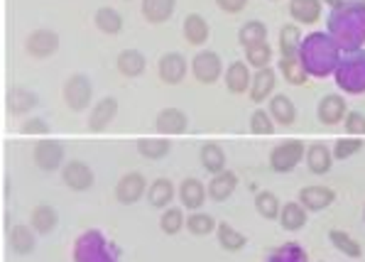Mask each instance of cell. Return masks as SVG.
<instances>
[{
  "instance_id": "1",
  "label": "cell",
  "mask_w": 365,
  "mask_h": 262,
  "mask_svg": "<svg viewBox=\"0 0 365 262\" xmlns=\"http://www.w3.org/2000/svg\"><path fill=\"white\" fill-rule=\"evenodd\" d=\"M329 35L341 47V52L363 49L365 44V0H344V5L331 10Z\"/></svg>"
},
{
  "instance_id": "2",
  "label": "cell",
  "mask_w": 365,
  "mask_h": 262,
  "mask_svg": "<svg viewBox=\"0 0 365 262\" xmlns=\"http://www.w3.org/2000/svg\"><path fill=\"white\" fill-rule=\"evenodd\" d=\"M341 47L334 42L329 32H312L302 40L299 61L304 71L314 79H327L336 71L341 61Z\"/></svg>"
},
{
  "instance_id": "3",
  "label": "cell",
  "mask_w": 365,
  "mask_h": 262,
  "mask_svg": "<svg viewBox=\"0 0 365 262\" xmlns=\"http://www.w3.org/2000/svg\"><path fill=\"white\" fill-rule=\"evenodd\" d=\"M334 79L341 91L353 93V96L365 93V49H353V52L341 54Z\"/></svg>"
},
{
  "instance_id": "4",
  "label": "cell",
  "mask_w": 365,
  "mask_h": 262,
  "mask_svg": "<svg viewBox=\"0 0 365 262\" xmlns=\"http://www.w3.org/2000/svg\"><path fill=\"white\" fill-rule=\"evenodd\" d=\"M74 262H115V245L103 238V233L91 228L74 243Z\"/></svg>"
},
{
  "instance_id": "5",
  "label": "cell",
  "mask_w": 365,
  "mask_h": 262,
  "mask_svg": "<svg viewBox=\"0 0 365 262\" xmlns=\"http://www.w3.org/2000/svg\"><path fill=\"white\" fill-rule=\"evenodd\" d=\"M307 157V147L302 140H287L269 152V167L274 172H289Z\"/></svg>"
},
{
  "instance_id": "6",
  "label": "cell",
  "mask_w": 365,
  "mask_h": 262,
  "mask_svg": "<svg viewBox=\"0 0 365 262\" xmlns=\"http://www.w3.org/2000/svg\"><path fill=\"white\" fill-rule=\"evenodd\" d=\"M91 93H93L91 81H88V76H83V74H74L64 83V101L71 110L86 108V105L91 103Z\"/></svg>"
},
{
  "instance_id": "7",
  "label": "cell",
  "mask_w": 365,
  "mask_h": 262,
  "mask_svg": "<svg viewBox=\"0 0 365 262\" xmlns=\"http://www.w3.org/2000/svg\"><path fill=\"white\" fill-rule=\"evenodd\" d=\"M192 71L196 76V81L201 83H216L218 79H221L223 74V64H221V57H218L216 52H201L196 54L194 61H192Z\"/></svg>"
},
{
  "instance_id": "8",
  "label": "cell",
  "mask_w": 365,
  "mask_h": 262,
  "mask_svg": "<svg viewBox=\"0 0 365 262\" xmlns=\"http://www.w3.org/2000/svg\"><path fill=\"white\" fill-rule=\"evenodd\" d=\"M35 164L44 172H54L64 162V145L57 140H39L32 150Z\"/></svg>"
},
{
  "instance_id": "9",
  "label": "cell",
  "mask_w": 365,
  "mask_h": 262,
  "mask_svg": "<svg viewBox=\"0 0 365 262\" xmlns=\"http://www.w3.org/2000/svg\"><path fill=\"white\" fill-rule=\"evenodd\" d=\"M61 179H64L69 189H74V192H86V189L93 187V172L86 162L74 159L61 169Z\"/></svg>"
},
{
  "instance_id": "10",
  "label": "cell",
  "mask_w": 365,
  "mask_h": 262,
  "mask_svg": "<svg viewBox=\"0 0 365 262\" xmlns=\"http://www.w3.org/2000/svg\"><path fill=\"white\" fill-rule=\"evenodd\" d=\"M145 192H148V182H145V177L138 174V172H130V174H125L120 182H118L115 199L120 204H135V201L143 199Z\"/></svg>"
},
{
  "instance_id": "11",
  "label": "cell",
  "mask_w": 365,
  "mask_h": 262,
  "mask_svg": "<svg viewBox=\"0 0 365 262\" xmlns=\"http://www.w3.org/2000/svg\"><path fill=\"white\" fill-rule=\"evenodd\" d=\"M319 113V120L324 125H339L341 120H346L348 115V108H346V98L339 96V93H331V96H324L322 103L317 108Z\"/></svg>"
},
{
  "instance_id": "12",
  "label": "cell",
  "mask_w": 365,
  "mask_h": 262,
  "mask_svg": "<svg viewBox=\"0 0 365 262\" xmlns=\"http://www.w3.org/2000/svg\"><path fill=\"white\" fill-rule=\"evenodd\" d=\"M25 47H27V52H30L32 57H39V59L52 57V54L57 52V47H59V37L54 35L52 30H35L30 37H27Z\"/></svg>"
},
{
  "instance_id": "13",
  "label": "cell",
  "mask_w": 365,
  "mask_h": 262,
  "mask_svg": "<svg viewBox=\"0 0 365 262\" xmlns=\"http://www.w3.org/2000/svg\"><path fill=\"white\" fill-rule=\"evenodd\" d=\"M334 201H336V192L329 187H304L299 192V204L304 206L307 211H314V214L329 209Z\"/></svg>"
},
{
  "instance_id": "14",
  "label": "cell",
  "mask_w": 365,
  "mask_h": 262,
  "mask_svg": "<svg viewBox=\"0 0 365 262\" xmlns=\"http://www.w3.org/2000/svg\"><path fill=\"white\" fill-rule=\"evenodd\" d=\"M118 113V101L115 98H101V101L93 105L91 115H88V127H91V132H103L106 127L113 122Z\"/></svg>"
},
{
  "instance_id": "15",
  "label": "cell",
  "mask_w": 365,
  "mask_h": 262,
  "mask_svg": "<svg viewBox=\"0 0 365 262\" xmlns=\"http://www.w3.org/2000/svg\"><path fill=\"white\" fill-rule=\"evenodd\" d=\"M187 76V59L177 52H170L160 59V79L165 83H182V79Z\"/></svg>"
},
{
  "instance_id": "16",
  "label": "cell",
  "mask_w": 365,
  "mask_h": 262,
  "mask_svg": "<svg viewBox=\"0 0 365 262\" xmlns=\"http://www.w3.org/2000/svg\"><path fill=\"white\" fill-rule=\"evenodd\" d=\"M187 125H189L187 113L179 108H165L155 118V127L160 132H167V135H179V132L187 130Z\"/></svg>"
},
{
  "instance_id": "17",
  "label": "cell",
  "mask_w": 365,
  "mask_h": 262,
  "mask_svg": "<svg viewBox=\"0 0 365 262\" xmlns=\"http://www.w3.org/2000/svg\"><path fill=\"white\" fill-rule=\"evenodd\" d=\"M274 83H277V76L269 69H257L255 76L250 81V101L252 103H262L265 98H269V93L274 91Z\"/></svg>"
},
{
  "instance_id": "18",
  "label": "cell",
  "mask_w": 365,
  "mask_h": 262,
  "mask_svg": "<svg viewBox=\"0 0 365 262\" xmlns=\"http://www.w3.org/2000/svg\"><path fill=\"white\" fill-rule=\"evenodd\" d=\"M235 187H238V174L223 169V172H218V174H213V179L209 184V197L213 201H226L235 192Z\"/></svg>"
},
{
  "instance_id": "19",
  "label": "cell",
  "mask_w": 365,
  "mask_h": 262,
  "mask_svg": "<svg viewBox=\"0 0 365 262\" xmlns=\"http://www.w3.org/2000/svg\"><path fill=\"white\" fill-rule=\"evenodd\" d=\"M331 162H334V152L324 142H314L307 150V167L312 174H327L331 169Z\"/></svg>"
},
{
  "instance_id": "20",
  "label": "cell",
  "mask_w": 365,
  "mask_h": 262,
  "mask_svg": "<svg viewBox=\"0 0 365 262\" xmlns=\"http://www.w3.org/2000/svg\"><path fill=\"white\" fill-rule=\"evenodd\" d=\"M289 13L299 25H314L322 18V0H292Z\"/></svg>"
},
{
  "instance_id": "21",
  "label": "cell",
  "mask_w": 365,
  "mask_h": 262,
  "mask_svg": "<svg viewBox=\"0 0 365 262\" xmlns=\"http://www.w3.org/2000/svg\"><path fill=\"white\" fill-rule=\"evenodd\" d=\"M302 32L297 25H284L279 32V52L284 59H299V49H302Z\"/></svg>"
},
{
  "instance_id": "22",
  "label": "cell",
  "mask_w": 365,
  "mask_h": 262,
  "mask_svg": "<svg viewBox=\"0 0 365 262\" xmlns=\"http://www.w3.org/2000/svg\"><path fill=\"white\" fill-rule=\"evenodd\" d=\"M179 199H182V204L187 206V209H201L206 201V189L204 184L199 179H184L182 187H179Z\"/></svg>"
},
{
  "instance_id": "23",
  "label": "cell",
  "mask_w": 365,
  "mask_h": 262,
  "mask_svg": "<svg viewBox=\"0 0 365 262\" xmlns=\"http://www.w3.org/2000/svg\"><path fill=\"white\" fill-rule=\"evenodd\" d=\"M250 71L245 61H233L231 66L226 69V86L231 93H243L245 88L250 86Z\"/></svg>"
},
{
  "instance_id": "24",
  "label": "cell",
  "mask_w": 365,
  "mask_h": 262,
  "mask_svg": "<svg viewBox=\"0 0 365 262\" xmlns=\"http://www.w3.org/2000/svg\"><path fill=\"white\" fill-rule=\"evenodd\" d=\"M269 115H272V120L279 122V125H292V122L297 120V108L287 96L279 93V96L269 98Z\"/></svg>"
},
{
  "instance_id": "25",
  "label": "cell",
  "mask_w": 365,
  "mask_h": 262,
  "mask_svg": "<svg viewBox=\"0 0 365 262\" xmlns=\"http://www.w3.org/2000/svg\"><path fill=\"white\" fill-rule=\"evenodd\" d=\"M174 3L177 0H143V15L148 18V22L160 25V22H167L172 18Z\"/></svg>"
},
{
  "instance_id": "26",
  "label": "cell",
  "mask_w": 365,
  "mask_h": 262,
  "mask_svg": "<svg viewBox=\"0 0 365 262\" xmlns=\"http://www.w3.org/2000/svg\"><path fill=\"white\" fill-rule=\"evenodd\" d=\"M145 66H148L145 54L138 52V49H125V52H120V57H118V69H120V74L130 76V79L143 74Z\"/></svg>"
},
{
  "instance_id": "27",
  "label": "cell",
  "mask_w": 365,
  "mask_h": 262,
  "mask_svg": "<svg viewBox=\"0 0 365 262\" xmlns=\"http://www.w3.org/2000/svg\"><path fill=\"white\" fill-rule=\"evenodd\" d=\"M37 105V96L27 88H10L8 91V110L15 115L30 113L32 108Z\"/></svg>"
},
{
  "instance_id": "28",
  "label": "cell",
  "mask_w": 365,
  "mask_h": 262,
  "mask_svg": "<svg viewBox=\"0 0 365 262\" xmlns=\"http://www.w3.org/2000/svg\"><path fill=\"white\" fill-rule=\"evenodd\" d=\"M279 223H282L287 231H299V228L307 226V209L297 201L284 204L282 211H279Z\"/></svg>"
},
{
  "instance_id": "29",
  "label": "cell",
  "mask_w": 365,
  "mask_h": 262,
  "mask_svg": "<svg viewBox=\"0 0 365 262\" xmlns=\"http://www.w3.org/2000/svg\"><path fill=\"white\" fill-rule=\"evenodd\" d=\"M238 42L243 44L245 49L255 47V44L267 42V27H265V22H260V20L245 22V25L240 27V32H238Z\"/></svg>"
},
{
  "instance_id": "30",
  "label": "cell",
  "mask_w": 365,
  "mask_h": 262,
  "mask_svg": "<svg viewBox=\"0 0 365 262\" xmlns=\"http://www.w3.org/2000/svg\"><path fill=\"white\" fill-rule=\"evenodd\" d=\"M201 164H204L206 172H213V174L226 169V152L221 150V145L206 142L204 147H201Z\"/></svg>"
},
{
  "instance_id": "31",
  "label": "cell",
  "mask_w": 365,
  "mask_h": 262,
  "mask_svg": "<svg viewBox=\"0 0 365 262\" xmlns=\"http://www.w3.org/2000/svg\"><path fill=\"white\" fill-rule=\"evenodd\" d=\"M10 248L18 255H30L35 250V228L15 226L10 231Z\"/></svg>"
},
{
  "instance_id": "32",
  "label": "cell",
  "mask_w": 365,
  "mask_h": 262,
  "mask_svg": "<svg viewBox=\"0 0 365 262\" xmlns=\"http://www.w3.org/2000/svg\"><path fill=\"white\" fill-rule=\"evenodd\" d=\"M218 231V243H221L223 250H231V253H238V250L245 248V236L240 231H235L231 223H218L216 226Z\"/></svg>"
},
{
  "instance_id": "33",
  "label": "cell",
  "mask_w": 365,
  "mask_h": 262,
  "mask_svg": "<svg viewBox=\"0 0 365 262\" xmlns=\"http://www.w3.org/2000/svg\"><path fill=\"white\" fill-rule=\"evenodd\" d=\"M184 35H187V42L189 44H204L209 40V25H206V20L201 18V15H189L187 20H184Z\"/></svg>"
},
{
  "instance_id": "34",
  "label": "cell",
  "mask_w": 365,
  "mask_h": 262,
  "mask_svg": "<svg viewBox=\"0 0 365 262\" xmlns=\"http://www.w3.org/2000/svg\"><path fill=\"white\" fill-rule=\"evenodd\" d=\"M30 223L39 236H47V233H52L54 226H57V211H54L52 206H37V209L32 211Z\"/></svg>"
},
{
  "instance_id": "35",
  "label": "cell",
  "mask_w": 365,
  "mask_h": 262,
  "mask_svg": "<svg viewBox=\"0 0 365 262\" xmlns=\"http://www.w3.org/2000/svg\"><path fill=\"white\" fill-rule=\"evenodd\" d=\"M138 150L148 159H162L172 150V142L170 137H145V140L138 142Z\"/></svg>"
},
{
  "instance_id": "36",
  "label": "cell",
  "mask_w": 365,
  "mask_h": 262,
  "mask_svg": "<svg viewBox=\"0 0 365 262\" xmlns=\"http://www.w3.org/2000/svg\"><path fill=\"white\" fill-rule=\"evenodd\" d=\"M93 22H96V27L101 32H106V35H118L123 30V15L113 8H98Z\"/></svg>"
},
{
  "instance_id": "37",
  "label": "cell",
  "mask_w": 365,
  "mask_h": 262,
  "mask_svg": "<svg viewBox=\"0 0 365 262\" xmlns=\"http://www.w3.org/2000/svg\"><path fill=\"white\" fill-rule=\"evenodd\" d=\"M148 199L155 209H165L174 199V184L170 179H155L153 187L148 189Z\"/></svg>"
},
{
  "instance_id": "38",
  "label": "cell",
  "mask_w": 365,
  "mask_h": 262,
  "mask_svg": "<svg viewBox=\"0 0 365 262\" xmlns=\"http://www.w3.org/2000/svg\"><path fill=\"white\" fill-rule=\"evenodd\" d=\"M267 262H309V255L302 245L284 243L282 248L272 250V253L267 255Z\"/></svg>"
},
{
  "instance_id": "39",
  "label": "cell",
  "mask_w": 365,
  "mask_h": 262,
  "mask_svg": "<svg viewBox=\"0 0 365 262\" xmlns=\"http://www.w3.org/2000/svg\"><path fill=\"white\" fill-rule=\"evenodd\" d=\"M329 241L334 243V248L336 250H341L344 255H348V258H361L363 255V250H361V243L356 241L353 236H348L346 231H331L329 233Z\"/></svg>"
},
{
  "instance_id": "40",
  "label": "cell",
  "mask_w": 365,
  "mask_h": 262,
  "mask_svg": "<svg viewBox=\"0 0 365 262\" xmlns=\"http://www.w3.org/2000/svg\"><path fill=\"white\" fill-rule=\"evenodd\" d=\"M279 74H284V79H287L289 83H294V86H302V83H307L309 74L304 71V66H302L299 59H279L277 64Z\"/></svg>"
},
{
  "instance_id": "41",
  "label": "cell",
  "mask_w": 365,
  "mask_h": 262,
  "mask_svg": "<svg viewBox=\"0 0 365 262\" xmlns=\"http://www.w3.org/2000/svg\"><path fill=\"white\" fill-rule=\"evenodd\" d=\"M269 61H272V47L267 42L245 49V64L255 66V69H267Z\"/></svg>"
},
{
  "instance_id": "42",
  "label": "cell",
  "mask_w": 365,
  "mask_h": 262,
  "mask_svg": "<svg viewBox=\"0 0 365 262\" xmlns=\"http://www.w3.org/2000/svg\"><path fill=\"white\" fill-rule=\"evenodd\" d=\"M363 150V137H356V135H348V137H341L336 140L334 145V157L336 159H348L353 154H358Z\"/></svg>"
},
{
  "instance_id": "43",
  "label": "cell",
  "mask_w": 365,
  "mask_h": 262,
  "mask_svg": "<svg viewBox=\"0 0 365 262\" xmlns=\"http://www.w3.org/2000/svg\"><path fill=\"white\" fill-rule=\"evenodd\" d=\"M255 206H257V211H260L262 219H277L279 211H282V206H279L277 197H274L272 192H260V194H257Z\"/></svg>"
},
{
  "instance_id": "44",
  "label": "cell",
  "mask_w": 365,
  "mask_h": 262,
  "mask_svg": "<svg viewBox=\"0 0 365 262\" xmlns=\"http://www.w3.org/2000/svg\"><path fill=\"white\" fill-rule=\"evenodd\" d=\"M187 228L194 236H209L213 228H216V221H213L209 214H192L187 219Z\"/></svg>"
},
{
  "instance_id": "45",
  "label": "cell",
  "mask_w": 365,
  "mask_h": 262,
  "mask_svg": "<svg viewBox=\"0 0 365 262\" xmlns=\"http://www.w3.org/2000/svg\"><path fill=\"white\" fill-rule=\"evenodd\" d=\"M184 223H187V221H184V214L179 209H167L165 214H162V219H160V226H162V231H165L167 236L179 233Z\"/></svg>"
},
{
  "instance_id": "46",
  "label": "cell",
  "mask_w": 365,
  "mask_h": 262,
  "mask_svg": "<svg viewBox=\"0 0 365 262\" xmlns=\"http://www.w3.org/2000/svg\"><path fill=\"white\" fill-rule=\"evenodd\" d=\"M250 132H255V135H269L272 132V115H269V110H255L250 115Z\"/></svg>"
},
{
  "instance_id": "47",
  "label": "cell",
  "mask_w": 365,
  "mask_h": 262,
  "mask_svg": "<svg viewBox=\"0 0 365 262\" xmlns=\"http://www.w3.org/2000/svg\"><path fill=\"white\" fill-rule=\"evenodd\" d=\"M346 132H351V135L356 137H365V115L358 113V110H353V113L346 115Z\"/></svg>"
},
{
  "instance_id": "48",
  "label": "cell",
  "mask_w": 365,
  "mask_h": 262,
  "mask_svg": "<svg viewBox=\"0 0 365 262\" xmlns=\"http://www.w3.org/2000/svg\"><path fill=\"white\" fill-rule=\"evenodd\" d=\"M22 132L25 135H44V132H49V125L42 118H30L22 125Z\"/></svg>"
},
{
  "instance_id": "49",
  "label": "cell",
  "mask_w": 365,
  "mask_h": 262,
  "mask_svg": "<svg viewBox=\"0 0 365 262\" xmlns=\"http://www.w3.org/2000/svg\"><path fill=\"white\" fill-rule=\"evenodd\" d=\"M216 3H218V8L226 10V13H240L248 0H216Z\"/></svg>"
},
{
  "instance_id": "50",
  "label": "cell",
  "mask_w": 365,
  "mask_h": 262,
  "mask_svg": "<svg viewBox=\"0 0 365 262\" xmlns=\"http://www.w3.org/2000/svg\"><path fill=\"white\" fill-rule=\"evenodd\" d=\"M324 3H327L329 8L334 10V8H339V5H344V0H324Z\"/></svg>"
},
{
  "instance_id": "51",
  "label": "cell",
  "mask_w": 365,
  "mask_h": 262,
  "mask_svg": "<svg viewBox=\"0 0 365 262\" xmlns=\"http://www.w3.org/2000/svg\"><path fill=\"white\" fill-rule=\"evenodd\" d=\"M363 219H365V209H363Z\"/></svg>"
}]
</instances>
